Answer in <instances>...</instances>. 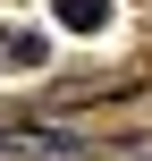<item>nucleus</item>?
I'll return each instance as SVG.
<instances>
[{"mask_svg":"<svg viewBox=\"0 0 152 161\" xmlns=\"http://www.w3.org/2000/svg\"><path fill=\"white\" fill-rule=\"evenodd\" d=\"M51 17H59L68 34H102V25H110V0H51Z\"/></svg>","mask_w":152,"mask_h":161,"instance_id":"nucleus-1","label":"nucleus"}]
</instances>
